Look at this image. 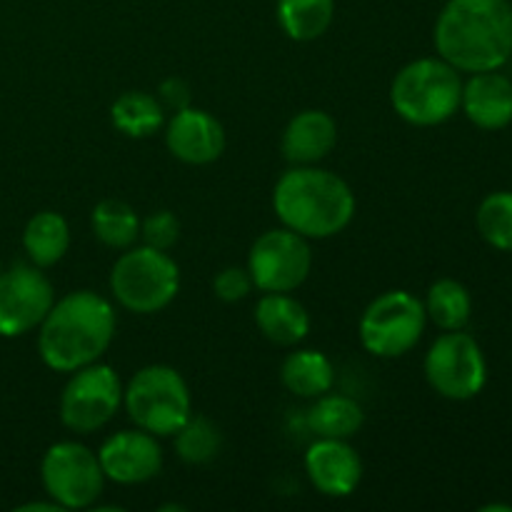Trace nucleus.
Here are the masks:
<instances>
[{
  "label": "nucleus",
  "instance_id": "20",
  "mask_svg": "<svg viewBox=\"0 0 512 512\" xmlns=\"http://www.w3.org/2000/svg\"><path fill=\"white\" fill-rule=\"evenodd\" d=\"M283 385L298 398H320L330 393L335 383V370L328 355L320 350H295L280 368Z\"/></svg>",
  "mask_w": 512,
  "mask_h": 512
},
{
  "label": "nucleus",
  "instance_id": "21",
  "mask_svg": "<svg viewBox=\"0 0 512 512\" xmlns=\"http://www.w3.org/2000/svg\"><path fill=\"white\" fill-rule=\"evenodd\" d=\"M365 413L348 395H320L308 410V425L318 438L348 440L363 428Z\"/></svg>",
  "mask_w": 512,
  "mask_h": 512
},
{
  "label": "nucleus",
  "instance_id": "15",
  "mask_svg": "<svg viewBox=\"0 0 512 512\" xmlns=\"http://www.w3.org/2000/svg\"><path fill=\"white\" fill-rule=\"evenodd\" d=\"M305 473L315 490L328 498H348L360 485L363 463L348 440L320 438L305 453Z\"/></svg>",
  "mask_w": 512,
  "mask_h": 512
},
{
  "label": "nucleus",
  "instance_id": "18",
  "mask_svg": "<svg viewBox=\"0 0 512 512\" xmlns=\"http://www.w3.org/2000/svg\"><path fill=\"white\" fill-rule=\"evenodd\" d=\"M255 325L275 345H298L310 333V315L288 293H265L255 305Z\"/></svg>",
  "mask_w": 512,
  "mask_h": 512
},
{
  "label": "nucleus",
  "instance_id": "28",
  "mask_svg": "<svg viewBox=\"0 0 512 512\" xmlns=\"http://www.w3.org/2000/svg\"><path fill=\"white\" fill-rule=\"evenodd\" d=\"M140 238L150 248L170 250L180 238L178 218L170 210H155L140 223Z\"/></svg>",
  "mask_w": 512,
  "mask_h": 512
},
{
  "label": "nucleus",
  "instance_id": "4",
  "mask_svg": "<svg viewBox=\"0 0 512 512\" xmlns=\"http://www.w3.org/2000/svg\"><path fill=\"white\" fill-rule=\"evenodd\" d=\"M463 98V78L443 58H420L400 68L390 88L395 113L410 125L430 128L453 118Z\"/></svg>",
  "mask_w": 512,
  "mask_h": 512
},
{
  "label": "nucleus",
  "instance_id": "27",
  "mask_svg": "<svg viewBox=\"0 0 512 512\" xmlns=\"http://www.w3.org/2000/svg\"><path fill=\"white\" fill-rule=\"evenodd\" d=\"M478 233L483 240L493 248L512 253V193L510 190H500V193H490L488 198L480 203L478 215Z\"/></svg>",
  "mask_w": 512,
  "mask_h": 512
},
{
  "label": "nucleus",
  "instance_id": "1",
  "mask_svg": "<svg viewBox=\"0 0 512 512\" xmlns=\"http://www.w3.org/2000/svg\"><path fill=\"white\" fill-rule=\"evenodd\" d=\"M435 50L463 73L500 70L512 58L510 0H448L435 20Z\"/></svg>",
  "mask_w": 512,
  "mask_h": 512
},
{
  "label": "nucleus",
  "instance_id": "25",
  "mask_svg": "<svg viewBox=\"0 0 512 512\" xmlns=\"http://www.w3.org/2000/svg\"><path fill=\"white\" fill-rule=\"evenodd\" d=\"M90 223H93L95 238L108 248L128 250L140 238L138 215L123 200L108 198L95 205Z\"/></svg>",
  "mask_w": 512,
  "mask_h": 512
},
{
  "label": "nucleus",
  "instance_id": "7",
  "mask_svg": "<svg viewBox=\"0 0 512 512\" xmlns=\"http://www.w3.org/2000/svg\"><path fill=\"white\" fill-rule=\"evenodd\" d=\"M425 323V305L415 295L408 290H388L365 308L360 343L375 358H400L420 343Z\"/></svg>",
  "mask_w": 512,
  "mask_h": 512
},
{
  "label": "nucleus",
  "instance_id": "23",
  "mask_svg": "<svg viewBox=\"0 0 512 512\" xmlns=\"http://www.w3.org/2000/svg\"><path fill=\"white\" fill-rule=\"evenodd\" d=\"M113 125L128 138H148L158 133L165 123L163 105L158 98L143 93V90H130L123 93L110 108Z\"/></svg>",
  "mask_w": 512,
  "mask_h": 512
},
{
  "label": "nucleus",
  "instance_id": "5",
  "mask_svg": "<svg viewBox=\"0 0 512 512\" xmlns=\"http://www.w3.org/2000/svg\"><path fill=\"white\" fill-rule=\"evenodd\" d=\"M180 290V268L168 250L128 248L110 270V293L125 310L153 315L168 308Z\"/></svg>",
  "mask_w": 512,
  "mask_h": 512
},
{
  "label": "nucleus",
  "instance_id": "6",
  "mask_svg": "<svg viewBox=\"0 0 512 512\" xmlns=\"http://www.w3.org/2000/svg\"><path fill=\"white\" fill-rule=\"evenodd\" d=\"M123 403L135 428L170 438L193 415L190 390L183 375L170 365H148L130 378Z\"/></svg>",
  "mask_w": 512,
  "mask_h": 512
},
{
  "label": "nucleus",
  "instance_id": "32",
  "mask_svg": "<svg viewBox=\"0 0 512 512\" xmlns=\"http://www.w3.org/2000/svg\"><path fill=\"white\" fill-rule=\"evenodd\" d=\"M483 512H512V505H500V503H495V505H483V508H480Z\"/></svg>",
  "mask_w": 512,
  "mask_h": 512
},
{
  "label": "nucleus",
  "instance_id": "14",
  "mask_svg": "<svg viewBox=\"0 0 512 512\" xmlns=\"http://www.w3.org/2000/svg\"><path fill=\"white\" fill-rule=\"evenodd\" d=\"M165 145L180 163L208 165L223 155L225 130L220 120L200 108H183L165 128Z\"/></svg>",
  "mask_w": 512,
  "mask_h": 512
},
{
  "label": "nucleus",
  "instance_id": "8",
  "mask_svg": "<svg viewBox=\"0 0 512 512\" xmlns=\"http://www.w3.org/2000/svg\"><path fill=\"white\" fill-rule=\"evenodd\" d=\"M430 388L448 400H473L488 383V363L478 340L463 330H445L425 355Z\"/></svg>",
  "mask_w": 512,
  "mask_h": 512
},
{
  "label": "nucleus",
  "instance_id": "22",
  "mask_svg": "<svg viewBox=\"0 0 512 512\" xmlns=\"http://www.w3.org/2000/svg\"><path fill=\"white\" fill-rule=\"evenodd\" d=\"M275 15L288 38L310 43L333 23L335 0H278Z\"/></svg>",
  "mask_w": 512,
  "mask_h": 512
},
{
  "label": "nucleus",
  "instance_id": "10",
  "mask_svg": "<svg viewBox=\"0 0 512 512\" xmlns=\"http://www.w3.org/2000/svg\"><path fill=\"white\" fill-rule=\"evenodd\" d=\"M123 403V385L110 365L90 363L75 370L60 395V420L75 433H95L113 420Z\"/></svg>",
  "mask_w": 512,
  "mask_h": 512
},
{
  "label": "nucleus",
  "instance_id": "13",
  "mask_svg": "<svg viewBox=\"0 0 512 512\" xmlns=\"http://www.w3.org/2000/svg\"><path fill=\"white\" fill-rule=\"evenodd\" d=\"M105 480L118 485H140L153 480L163 468V450L155 435L145 430H120L98 450Z\"/></svg>",
  "mask_w": 512,
  "mask_h": 512
},
{
  "label": "nucleus",
  "instance_id": "33",
  "mask_svg": "<svg viewBox=\"0 0 512 512\" xmlns=\"http://www.w3.org/2000/svg\"><path fill=\"white\" fill-rule=\"evenodd\" d=\"M0 273H3V265H0Z\"/></svg>",
  "mask_w": 512,
  "mask_h": 512
},
{
  "label": "nucleus",
  "instance_id": "2",
  "mask_svg": "<svg viewBox=\"0 0 512 512\" xmlns=\"http://www.w3.org/2000/svg\"><path fill=\"white\" fill-rule=\"evenodd\" d=\"M38 353L55 373H75L98 363L115 335V310L93 290H75L55 300L38 325Z\"/></svg>",
  "mask_w": 512,
  "mask_h": 512
},
{
  "label": "nucleus",
  "instance_id": "26",
  "mask_svg": "<svg viewBox=\"0 0 512 512\" xmlns=\"http://www.w3.org/2000/svg\"><path fill=\"white\" fill-rule=\"evenodd\" d=\"M223 448V435L213 420L203 415H190L183 423V428L175 433V453L180 460L190 465H203L218 458Z\"/></svg>",
  "mask_w": 512,
  "mask_h": 512
},
{
  "label": "nucleus",
  "instance_id": "19",
  "mask_svg": "<svg viewBox=\"0 0 512 512\" xmlns=\"http://www.w3.org/2000/svg\"><path fill=\"white\" fill-rule=\"evenodd\" d=\"M23 248L30 263L38 268L60 263L70 248V228L63 215L55 210L35 213L23 230Z\"/></svg>",
  "mask_w": 512,
  "mask_h": 512
},
{
  "label": "nucleus",
  "instance_id": "9",
  "mask_svg": "<svg viewBox=\"0 0 512 512\" xmlns=\"http://www.w3.org/2000/svg\"><path fill=\"white\" fill-rule=\"evenodd\" d=\"M40 478L50 500L63 510L90 508L103 495L105 485L98 453L73 440L50 445L40 463Z\"/></svg>",
  "mask_w": 512,
  "mask_h": 512
},
{
  "label": "nucleus",
  "instance_id": "16",
  "mask_svg": "<svg viewBox=\"0 0 512 512\" xmlns=\"http://www.w3.org/2000/svg\"><path fill=\"white\" fill-rule=\"evenodd\" d=\"M460 108L480 130H503L512 123V80L498 70L473 73L463 83Z\"/></svg>",
  "mask_w": 512,
  "mask_h": 512
},
{
  "label": "nucleus",
  "instance_id": "31",
  "mask_svg": "<svg viewBox=\"0 0 512 512\" xmlns=\"http://www.w3.org/2000/svg\"><path fill=\"white\" fill-rule=\"evenodd\" d=\"M20 512H30V510H45V512H60L63 508H60L55 500H50V503H28V505H20L18 508Z\"/></svg>",
  "mask_w": 512,
  "mask_h": 512
},
{
  "label": "nucleus",
  "instance_id": "30",
  "mask_svg": "<svg viewBox=\"0 0 512 512\" xmlns=\"http://www.w3.org/2000/svg\"><path fill=\"white\" fill-rule=\"evenodd\" d=\"M158 100H160V105H163V108L175 110V113H178V110H183V108H188V105H190L188 83H185V80H180V78H168L163 85H160Z\"/></svg>",
  "mask_w": 512,
  "mask_h": 512
},
{
  "label": "nucleus",
  "instance_id": "29",
  "mask_svg": "<svg viewBox=\"0 0 512 512\" xmlns=\"http://www.w3.org/2000/svg\"><path fill=\"white\" fill-rule=\"evenodd\" d=\"M250 288H253V278H250L248 268H225L213 280V293L223 303H238V300L248 298Z\"/></svg>",
  "mask_w": 512,
  "mask_h": 512
},
{
  "label": "nucleus",
  "instance_id": "17",
  "mask_svg": "<svg viewBox=\"0 0 512 512\" xmlns=\"http://www.w3.org/2000/svg\"><path fill=\"white\" fill-rule=\"evenodd\" d=\"M335 143H338L335 120L323 110H303L288 123L280 148L290 165H315L328 158Z\"/></svg>",
  "mask_w": 512,
  "mask_h": 512
},
{
  "label": "nucleus",
  "instance_id": "12",
  "mask_svg": "<svg viewBox=\"0 0 512 512\" xmlns=\"http://www.w3.org/2000/svg\"><path fill=\"white\" fill-rule=\"evenodd\" d=\"M55 303L53 283L38 265L18 263L0 273V338H20L43 323Z\"/></svg>",
  "mask_w": 512,
  "mask_h": 512
},
{
  "label": "nucleus",
  "instance_id": "11",
  "mask_svg": "<svg viewBox=\"0 0 512 512\" xmlns=\"http://www.w3.org/2000/svg\"><path fill=\"white\" fill-rule=\"evenodd\" d=\"M313 268L308 238L290 228L268 230L253 243L248 255V273L263 293H293L308 280Z\"/></svg>",
  "mask_w": 512,
  "mask_h": 512
},
{
  "label": "nucleus",
  "instance_id": "3",
  "mask_svg": "<svg viewBox=\"0 0 512 512\" xmlns=\"http://www.w3.org/2000/svg\"><path fill=\"white\" fill-rule=\"evenodd\" d=\"M273 208L285 228L308 240H323L348 228L355 215V195L330 170L293 165L275 183Z\"/></svg>",
  "mask_w": 512,
  "mask_h": 512
},
{
  "label": "nucleus",
  "instance_id": "24",
  "mask_svg": "<svg viewBox=\"0 0 512 512\" xmlns=\"http://www.w3.org/2000/svg\"><path fill=\"white\" fill-rule=\"evenodd\" d=\"M425 315L433 320L440 330H463L473 313V300L468 288L453 278L435 280L425 298Z\"/></svg>",
  "mask_w": 512,
  "mask_h": 512
}]
</instances>
